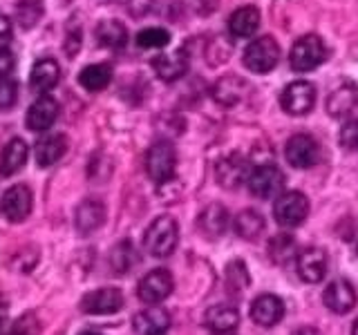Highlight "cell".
Masks as SVG:
<instances>
[{
	"label": "cell",
	"instance_id": "d6986e66",
	"mask_svg": "<svg viewBox=\"0 0 358 335\" xmlns=\"http://www.w3.org/2000/svg\"><path fill=\"white\" fill-rule=\"evenodd\" d=\"M65 152H67L65 134H50V137H43L36 145H34V159H36L38 168L54 165L59 159H63Z\"/></svg>",
	"mask_w": 358,
	"mask_h": 335
},
{
	"label": "cell",
	"instance_id": "74e56055",
	"mask_svg": "<svg viewBox=\"0 0 358 335\" xmlns=\"http://www.w3.org/2000/svg\"><path fill=\"white\" fill-rule=\"evenodd\" d=\"M18 100V83L14 78H0V110H11Z\"/></svg>",
	"mask_w": 358,
	"mask_h": 335
},
{
	"label": "cell",
	"instance_id": "7a4b0ae2",
	"mask_svg": "<svg viewBox=\"0 0 358 335\" xmlns=\"http://www.w3.org/2000/svg\"><path fill=\"white\" fill-rule=\"evenodd\" d=\"M324 59H327V47H324L322 38L316 36V34H307V36L298 38L289 54V63L294 72L316 70L318 65L324 63Z\"/></svg>",
	"mask_w": 358,
	"mask_h": 335
},
{
	"label": "cell",
	"instance_id": "5bb4252c",
	"mask_svg": "<svg viewBox=\"0 0 358 335\" xmlns=\"http://www.w3.org/2000/svg\"><path fill=\"white\" fill-rule=\"evenodd\" d=\"M59 103L50 94H41L27 110V128L31 132H45L50 130L56 119H59Z\"/></svg>",
	"mask_w": 358,
	"mask_h": 335
},
{
	"label": "cell",
	"instance_id": "1f68e13d",
	"mask_svg": "<svg viewBox=\"0 0 358 335\" xmlns=\"http://www.w3.org/2000/svg\"><path fill=\"white\" fill-rule=\"evenodd\" d=\"M268 255H271V260L275 264H287L298 257V244L291 234L282 232V234H278V237H273L271 244H268Z\"/></svg>",
	"mask_w": 358,
	"mask_h": 335
},
{
	"label": "cell",
	"instance_id": "b9f144b4",
	"mask_svg": "<svg viewBox=\"0 0 358 335\" xmlns=\"http://www.w3.org/2000/svg\"><path fill=\"white\" fill-rule=\"evenodd\" d=\"M294 335H320V331H316V329H311V327H302V329H298Z\"/></svg>",
	"mask_w": 358,
	"mask_h": 335
},
{
	"label": "cell",
	"instance_id": "8fae6325",
	"mask_svg": "<svg viewBox=\"0 0 358 335\" xmlns=\"http://www.w3.org/2000/svg\"><path fill=\"white\" fill-rule=\"evenodd\" d=\"M123 308V293L119 288H96L81 299V311L87 315H112Z\"/></svg>",
	"mask_w": 358,
	"mask_h": 335
},
{
	"label": "cell",
	"instance_id": "3957f363",
	"mask_svg": "<svg viewBox=\"0 0 358 335\" xmlns=\"http://www.w3.org/2000/svg\"><path fill=\"white\" fill-rule=\"evenodd\" d=\"M280 61V45L273 36H260L255 38L249 47L244 50L242 63L253 74H268L275 70Z\"/></svg>",
	"mask_w": 358,
	"mask_h": 335
},
{
	"label": "cell",
	"instance_id": "bcb514c9",
	"mask_svg": "<svg viewBox=\"0 0 358 335\" xmlns=\"http://www.w3.org/2000/svg\"><path fill=\"white\" fill-rule=\"evenodd\" d=\"M162 335H166V333H162Z\"/></svg>",
	"mask_w": 358,
	"mask_h": 335
},
{
	"label": "cell",
	"instance_id": "ba28073f",
	"mask_svg": "<svg viewBox=\"0 0 358 335\" xmlns=\"http://www.w3.org/2000/svg\"><path fill=\"white\" fill-rule=\"evenodd\" d=\"M173 286H175L173 275L168 273L166 268H155V271L141 277V282L137 286V295L145 304L155 306L173 293Z\"/></svg>",
	"mask_w": 358,
	"mask_h": 335
},
{
	"label": "cell",
	"instance_id": "44dd1931",
	"mask_svg": "<svg viewBox=\"0 0 358 335\" xmlns=\"http://www.w3.org/2000/svg\"><path fill=\"white\" fill-rule=\"evenodd\" d=\"M358 107V87L354 83H345L336 87L327 98V112L336 119H343Z\"/></svg>",
	"mask_w": 358,
	"mask_h": 335
},
{
	"label": "cell",
	"instance_id": "4dcf8cb0",
	"mask_svg": "<svg viewBox=\"0 0 358 335\" xmlns=\"http://www.w3.org/2000/svg\"><path fill=\"white\" fill-rule=\"evenodd\" d=\"M43 14H45L43 0H18L14 5V16L22 29H31L34 25H38Z\"/></svg>",
	"mask_w": 358,
	"mask_h": 335
},
{
	"label": "cell",
	"instance_id": "e0dca14e",
	"mask_svg": "<svg viewBox=\"0 0 358 335\" xmlns=\"http://www.w3.org/2000/svg\"><path fill=\"white\" fill-rule=\"evenodd\" d=\"M152 70L155 74L166 83H173L177 78H182L188 70V54L184 50L175 52H164L152 59Z\"/></svg>",
	"mask_w": 358,
	"mask_h": 335
},
{
	"label": "cell",
	"instance_id": "cb8c5ba5",
	"mask_svg": "<svg viewBox=\"0 0 358 335\" xmlns=\"http://www.w3.org/2000/svg\"><path fill=\"white\" fill-rule=\"evenodd\" d=\"M106 221V208L101 201H83L81 206L76 208V217H74V223H76V230L81 234H90L94 232L96 228L103 226Z\"/></svg>",
	"mask_w": 358,
	"mask_h": 335
},
{
	"label": "cell",
	"instance_id": "f546056e",
	"mask_svg": "<svg viewBox=\"0 0 358 335\" xmlns=\"http://www.w3.org/2000/svg\"><path fill=\"white\" fill-rule=\"evenodd\" d=\"M262 228H264V217L253 208L242 210L240 215L235 217V232H238V237L242 239H255L257 234L262 232Z\"/></svg>",
	"mask_w": 358,
	"mask_h": 335
},
{
	"label": "cell",
	"instance_id": "30bf717a",
	"mask_svg": "<svg viewBox=\"0 0 358 335\" xmlns=\"http://www.w3.org/2000/svg\"><path fill=\"white\" fill-rule=\"evenodd\" d=\"M31 206H34V195L27 186H11L7 193L0 199V212H3V217L11 223H20L29 217L31 212Z\"/></svg>",
	"mask_w": 358,
	"mask_h": 335
},
{
	"label": "cell",
	"instance_id": "83f0119b",
	"mask_svg": "<svg viewBox=\"0 0 358 335\" xmlns=\"http://www.w3.org/2000/svg\"><path fill=\"white\" fill-rule=\"evenodd\" d=\"M96 40L108 50H121L128 43V29L119 20H103L96 27Z\"/></svg>",
	"mask_w": 358,
	"mask_h": 335
},
{
	"label": "cell",
	"instance_id": "2e32d148",
	"mask_svg": "<svg viewBox=\"0 0 358 335\" xmlns=\"http://www.w3.org/2000/svg\"><path fill=\"white\" fill-rule=\"evenodd\" d=\"M322 302L329 311L345 315L356 306V288L347 282V279H334V282L324 288Z\"/></svg>",
	"mask_w": 358,
	"mask_h": 335
},
{
	"label": "cell",
	"instance_id": "f35d334b",
	"mask_svg": "<svg viewBox=\"0 0 358 335\" xmlns=\"http://www.w3.org/2000/svg\"><path fill=\"white\" fill-rule=\"evenodd\" d=\"M16 67V56L9 47L0 45V78H9Z\"/></svg>",
	"mask_w": 358,
	"mask_h": 335
},
{
	"label": "cell",
	"instance_id": "8d00e7d4",
	"mask_svg": "<svg viewBox=\"0 0 358 335\" xmlns=\"http://www.w3.org/2000/svg\"><path fill=\"white\" fill-rule=\"evenodd\" d=\"M338 139H341V145L345 150H350V152L358 150V117H352L343 123Z\"/></svg>",
	"mask_w": 358,
	"mask_h": 335
},
{
	"label": "cell",
	"instance_id": "9a60e30c",
	"mask_svg": "<svg viewBox=\"0 0 358 335\" xmlns=\"http://www.w3.org/2000/svg\"><path fill=\"white\" fill-rule=\"evenodd\" d=\"M285 318V302L273 293L257 295L251 304V320L257 327H275Z\"/></svg>",
	"mask_w": 358,
	"mask_h": 335
},
{
	"label": "cell",
	"instance_id": "277c9868",
	"mask_svg": "<svg viewBox=\"0 0 358 335\" xmlns=\"http://www.w3.org/2000/svg\"><path fill=\"white\" fill-rule=\"evenodd\" d=\"M309 215V199L296 193V190H289V193L278 195L275 204H273V217L282 228H296Z\"/></svg>",
	"mask_w": 358,
	"mask_h": 335
},
{
	"label": "cell",
	"instance_id": "ac0fdd59",
	"mask_svg": "<svg viewBox=\"0 0 358 335\" xmlns=\"http://www.w3.org/2000/svg\"><path fill=\"white\" fill-rule=\"evenodd\" d=\"M132 324H134L137 335H162L168 331V327H171V315H168L166 308L155 304V306H148L145 311L137 313Z\"/></svg>",
	"mask_w": 358,
	"mask_h": 335
},
{
	"label": "cell",
	"instance_id": "836d02e7",
	"mask_svg": "<svg viewBox=\"0 0 358 335\" xmlns=\"http://www.w3.org/2000/svg\"><path fill=\"white\" fill-rule=\"evenodd\" d=\"M134 262H137V255H134V248L130 241L117 244L115 251L110 255V264L115 268V273H128Z\"/></svg>",
	"mask_w": 358,
	"mask_h": 335
},
{
	"label": "cell",
	"instance_id": "4fadbf2b",
	"mask_svg": "<svg viewBox=\"0 0 358 335\" xmlns=\"http://www.w3.org/2000/svg\"><path fill=\"white\" fill-rule=\"evenodd\" d=\"M249 161L244 159L242 154H229L220 159L217 168H215V177L217 184L222 188H240L244 181H249Z\"/></svg>",
	"mask_w": 358,
	"mask_h": 335
},
{
	"label": "cell",
	"instance_id": "ffe728a7",
	"mask_svg": "<svg viewBox=\"0 0 358 335\" xmlns=\"http://www.w3.org/2000/svg\"><path fill=\"white\" fill-rule=\"evenodd\" d=\"M61 81V67L54 59H43L36 65L31 67V74H29V85L34 92H50Z\"/></svg>",
	"mask_w": 358,
	"mask_h": 335
},
{
	"label": "cell",
	"instance_id": "9c48e42d",
	"mask_svg": "<svg viewBox=\"0 0 358 335\" xmlns=\"http://www.w3.org/2000/svg\"><path fill=\"white\" fill-rule=\"evenodd\" d=\"M249 190L251 195L257 199H271L275 195H282L285 188V174L280 172V168L275 165H260L251 170L249 174Z\"/></svg>",
	"mask_w": 358,
	"mask_h": 335
},
{
	"label": "cell",
	"instance_id": "6da1fadb",
	"mask_svg": "<svg viewBox=\"0 0 358 335\" xmlns=\"http://www.w3.org/2000/svg\"><path fill=\"white\" fill-rule=\"evenodd\" d=\"M179 241V226L173 217L162 215L157 217L143 234V246L152 257H168L173 255Z\"/></svg>",
	"mask_w": 358,
	"mask_h": 335
},
{
	"label": "cell",
	"instance_id": "7bdbcfd3",
	"mask_svg": "<svg viewBox=\"0 0 358 335\" xmlns=\"http://www.w3.org/2000/svg\"><path fill=\"white\" fill-rule=\"evenodd\" d=\"M78 335H103V333H96V331H81Z\"/></svg>",
	"mask_w": 358,
	"mask_h": 335
},
{
	"label": "cell",
	"instance_id": "5b68a950",
	"mask_svg": "<svg viewBox=\"0 0 358 335\" xmlns=\"http://www.w3.org/2000/svg\"><path fill=\"white\" fill-rule=\"evenodd\" d=\"M177 168V152L173 148V143L168 141H157L150 145L148 154H145V170L148 177L157 184H164L168 179H173Z\"/></svg>",
	"mask_w": 358,
	"mask_h": 335
},
{
	"label": "cell",
	"instance_id": "603a6c76",
	"mask_svg": "<svg viewBox=\"0 0 358 335\" xmlns=\"http://www.w3.org/2000/svg\"><path fill=\"white\" fill-rule=\"evenodd\" d=\"M199 230L208 239H217L224 234L229 226V210L222 204H210L204 208V212L199 215Z\"/></svg>",
	"mask_w": 358,
	"mask_h": 335
},
{
	"label": "cell",
	"instance_id": "d4e9b609",
	"mask_svg": "<svg viewBox=\"0 0 358 335\" xmlns=\"http://www.w3.org/2000/svg\"><path fill=\"white\" fill-rule=\"evenodd\" d=\"M204 324L213 333H231L240 327V313L238 308L227 306V304L210 306L204 313Z\"/></svg>",
	"mask_w": 358,
	"mask_h": 335
},
{
	"label": "cell",
	"instance_id": "60d3db41",
	"mask_svg": "<svg viewBox=\"0 0 358 335\" xmlns=\"http://www.w3.org/2000/svg\"><path fill=\"white\" fill-rule=\"evenodd\" d=\"M7 313H9V304H7V299L0 295V324L5 322V318H7Z\"/></svg>",
	"mask_w": 358,
	"mask_h": 335
},
{
	"label": "cell",
	"instance_id": "7402d4cb",
	"mask_svg": "<svg viewBox=\"0 0 358 335\" xmlns=\"http://www.w3.org/2000/svg\"><path fill=\"white\" fill-rule=\"evenodd\" d=\"M257 29H260V11L253 5L235 9L229 18V31L235 38H251Z\"/></svg>",
	"mask_w": 358,
	"mask_h": 335
},
{
	"label": "cell",
	"instance_id": "8992f818",
	"mask_svg": "<svg viewBox=\"0 0 358 335\" xmlns=\"http://www.w3.org/2000/svg\"><path fill=\"white\" fill-rule=\"evenodd\" d=\"M280 105H282V110L291 117L307 114V112H311L313 105H316V87L309 81L289 83L285 87L282 96H280Z\"/></svg>",
	"mask_w": 358,
	"mask_h": 335
},
{
	"label": "cell",
	"instance_id": "ab89813d",
	"mask_svg": "<svg viewBox=\"0 0 358 335\" xmlns=\"http://www.w3.org/2000/svg\"><path fill=\"white\" fill-rule=\"evenodd\" d=\"M9 38V20L0 16V40H7Z\"/></svg>",
	"mask_w": 358,
	"mask_h": 335
},
{
	"label": "cell",
	"instance_id": "52a82bcc",
	"mask_svg": "<svg viewBox=\"0 0 358 335\" xmlns=\"http://www.w3.org/2000/svg\"><path fill=\"white\" fill-rule=\"evenodd\" d=\"M285 159L289 161V165L305 170V168H311L318 163L320 145L311 134H294L285 145Z\"/></svg>",
	"mask_w": 358,
	"mask_h": 335
},
{
	"label": "cell",
	"instance_id": "e575fe53",
	"mask_svg": "<svg viewBox=\"0 0 358 335\" xmlns=\"http://www.w3.org/2000/svg\"><path fill=\"white\" fill-rule=\"evenodd\" d=\"M41 320L36 313H22L18 320H14L9 329V335H41Z\"/></svg>",
	"mask_w": 358,
	"mask_h": 335
},
{
	"label": "cell",
	"instance_id": "f6af8a7d",
	"mask_svg": "<svg viewBox=\"0 0 358 335\" xmlns=\"http://www.w3.org/2000/svg\"><path fill=\"white\" fill-rule=\"evenodd\" d=\"M217 335H229V333H217Z\"/></svg>",
	"mask_w": 358,
	"mask_h": 335
},
{
	"label": "cell",
	"instance_id": "7c38bea8",
	"mask_svg": "<svg viewBox=\"0 0 358 335\" xmlns=\"http://www.w3.org/2000/svg\"><path fill=\"white\" fill-rule=\"evenodd\" d=\"M296 271L302 282L318 284L320 279L327 275V253L318 248V246L302 248L296 257Z\"/></svg>",
	"mask_w": 358,
	"mask_h": 335
},
{
	"label": "cell",
	"instance_id": "4316f807",
	"mask_svg": "<svg viewBox=\"0 0 358 335\" xmlns=\"http://www.w3.org/2000/svg\"><path fill=\"white\" fill-rule=\"evenodd\" d=\"M244 94H246V83L238 76H224L215 83V87H213V96H215V100L220 105H227V107L240 103Z\"/></svg>",
	"mask_w": 358,
	"mask_h": 335
},
{
	"label": "cell",
	"instance_id": "484cf974",
	"mask_svg": "<svg viewBox=\"0 0 358 335\" xmlns=\"http://www.w3.org/2000/svg\"><path fill=\"white\" fill-rule=\"evenodd\" d=\"M27 143L22 139H11L3 152H0V174L3 177H11L18 170H22L27 163Z\"/></svg>",
	"mask_w": 358,
	"mask_h": 335
},
{
	"label": "cell",
	"instance_id": "d590c367",
	"mask_svg": "<svg viewBox=\"0 0 358 335\" xmlns=\"http://www.w3.org/2000/svg\"><path fill=\"white\" fill-rule=\"evenodd\" d=\"M227 282H229V288L233 293H240L246 286H249V273H246V268L242 262H233L229 264L227 268Z\"/></svg>",
	"mask_w": 358,
	"mask_h": 335
},
{
	"label": "cell",
	"instance_id": "ee69618b",
	"mask_svg": "<svg viewBox=\"0 0 358 335\" xmlns=\"http://www.w3.org/2000/svg\"><path fill=\"white\" fill-rule=\"evenodd\" d=\"M352 335H358V320L354 322V327H352Z\"/></svg>",
	"mask_w": 358,
	"mask_h": 335
},
{
	"label": "cell",
	"instance_id": "f1b7e54d",
	"mask_svg": "<svg viewBox=\"0 0 358 335\" xmlns=\"http://www.w3.org/2000/svg\"><path fill=\"white\" fill-rule=\"evenodd\" d=\"M110 81H112V70L106 63L87 65L81 70V74H78V83H81V87H85L87 92H101V89H106L110 85Z\"/></svg>",
	"mask_w": 358,
	"mask_h": 335
},
{
	"label": "cell",
	"instance_id": "d6a6232c",
	"mask_svg": "<svg viewBox=\"0 0 358 335\" xmlns=\"http://www.w3.org/2000/svg\"><path fill=\"white\" fill-rule=\"evenodd\" d=\"M171 43V34L164 27H148L137 34V47L141 50H162Z\"/></svg>",
	"mask_w": 358,
	"mask_h": 335
}]
</instances>
